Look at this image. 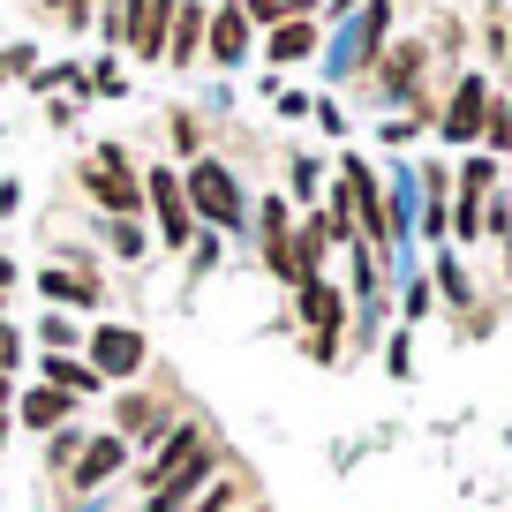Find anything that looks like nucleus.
I'll return each mask as SVG.
<instances>
[{
	"label": "nucleus",
	"instance_id": "17",
	"mask_svg": "<svg viewBox=\"0 0 512 512\" xmlns=\"http://www.w3.org/2000/svg\"><path fill=\"white\" fill-rule=\"evenodd\" d=\"M0 369H16V332L0 324Z\"/></svg>",
	"mask_w": 512,
	"mask_h": 512
},
{
	"label": "nucleus",
	"instance_id": "19",
	"mask_svg": "<svg viewBox=\"0 0 512 512\" xmlns=\"http://www.w3.org/2000/svg\"><path fill=\"white\" fill-rule=\"evenodd\" d=\"M0 400H8V377H0Z\"/></svg>",
	"mask_w": 512,
	"mask_h": 512
},
{
	"label": "nucleus",
	"instance_id": "9",
	"mask_svg": "<svg viewBox=\"0 0 512 512\" xmlns=\"http://www.w3.org/2000/svg\"><path fill=\"white\" fill-rule=\"evenodd\" d=\"M196 38H204V8H196V0H181V8H174V61H181V68H189Z\"/></svg>",
	"mask_w": 512,
	"mask_h": 512
},
{
	"label": "nucleus",
	"instance_id": "8",
	"mask_svg": "<svg viewBox=\"0 0 512 512\" xmlns=\"http://www.w3.org/2000/svg\"><path fill=\"white\" fill-rule=\"evenodd\" d=\"M121 452H128L121 437H98V445L83 452V467H76V490H98V482H106L113 467H121Z\"/></svg>",
	"mask_w": 512,
	"mask_h": 512
},
{
	"label": "nucleus",
	"instance_id": "4",
	"mask_svg": "<svg viewBox=\"0 0 512 512\" xmlns=\"http://www.w3.org/2000/svg\"><path fill=\"white\" fill-rule=\"evenodd\" d=\"M144 189H151V204H159V219H166V241H189V189H181L174 174H144Z\"/></svg>",
	"mask_w": 512,
	"mask_h": 512
},
{
	"label": "nucleus",
	"instance_id": "12",
	"mask_svg": "<svg viewBox=\"0 0 512 512\" xmlns=\"http://www.w3.org/2000/svg\"><path fill=\"white\" fill-rule=\"evenodd\" d=\"M309 46H317V31H309V23H287V31L272 38V61H302Z\"/></svg>",
	"mask_w": 512,
	"mask_h": 512
},
{
	"label": "nucleus",
	"instance_id": "18",
	"mask_svg": "<svg viewBox=\"0 0 512 512\" xmlns=\"http://www.w3.org/2000/svg\"><path fill=\"white\" fill-rule=\"evenodd\" d=\"M8 287H16V264H8V256H0V294H8Z\"/></svg>",
	"mask_w": 512,
	"mask_h": 512
},
{
	"label": "nucleus",
	"instance_id": "11",
	"mask_svg": "<svg viewBox=\"0 0 512 512\" xmlns=\"http://www.w3.org/2000/svg\"><path fill=\"white\" fill-rule=\"evenodd\" d=\"M46 377H53V392H91V384H98V369L68 362V354H46Z\"/></svg>",
	"mask_w": 512,
	"mask_h": 512
},
{
	"label": "nucleus",
	"instance_id": "7",
	"mask_svg": "<svg viewBox=\"0 0 512 512\" xmlns=\"http://www.w3.org/2000/svg\"><path fill=\"white\" fill-rule=\"evenodd\" d=\"M241 46H249V16H241V8H219V23H211V61L234 68Z\"/></svg>",
	"mask_w": 512,
	"mask_h": 512
},
{
	"label": "nucleus",
	"instance_id": "6",
	"mask_svg": "<svg viewBox=\"0 0 512 512\" xmlns=\"http://www.w3.org/2000/svg\"><path fill=\"white\" fill-rule=\"evenodd\" d=\"M445 136H452V144L482 136V76H467V83H460V98H452V113H445Z\"/></svg>",
	"mask_w": 512,
	"mask_h": 512
},
{
	"label": "nucleus",
	"instance_id": "20",
	"mask_svg": "<svg viewBox=\"0 0 512 512\" xmlns=\"http://www.w3.org/2000/svg\"><path fill=\"white\" fill-rule=\"evenodd\" d=\"M0 437H8V415H0Z\"/></svg>",
	"mask_w": 512,
	"mask_h": 512
},
{
	"label": "nucleus",
	"instance_id": "22",
	"mask_svg": "<svg viewBox=\"0 0 512 512\" xmlns=\"http://www.w3.org/2000/svg\"><path fill=\"white\" fill-rule=\"evenodd\" d=\"M339 8H347V0H339Z\"/></svg>",
	"mask_w": 512,
	"mask_h": 512
},
{
	"label": "nucleus",
	"instance_id": "5",
	"mask_svg": "<svg viewBox=\"0 0 512 512\" xmlns=\"http://www.w3.org/2000/svg\"><path fill=\"white\" fill-rule=\"evenodd\" d=\"M302 317L317 324V354H332V324H339V294L324 279H302Z\"/></svg>",
	"mask_w": 512,
	"mask_h": 512
},
{
	"label": "nucleus",
	"instance_id": "14",
	"mask_svg": "<svg viewBox=\"0 0 512 512\" xmlns=\"http://www.w3.org/2000/svg\"><path fill=\"white\" fill-rule=\"evenodd\" d=\"M46 294H53V302H91V287L68 279V272H46Z\"/></svg>",
	"mask_w": 512,
	"mask_h": 512
},
{
	"label": "nucleus",
	"instance_id": "13",
	"mask_svg": "<svg viewBox=\"0 0 512 512\" xmlns=\"http://www.w3.org/2000/svg\"><path fill=\"white\" fill-rule=\"evenodd\" d=\"M294 8H309V0H241V16H256V23H279Z\"/></svg>",
	"mask_w": 512,
	"mask_h": 512
},
{
	"label": "nucleus",
	"instance_id": "10",
	"mask_svg": "<svg viewBox=\"0 0 512 512\" xmlns=\"http://www.w3.org/2000/svg\"><path fill=\"white\" fill-rule=\"evenodd\" d=\"M23 422H31V430H53V422H68V392H31V400H23Z\"/></svg>",
	"mask_w": 512,
	"mask_h": 512
},
{
	"label": "nucleus",
	"instance_id": "2",
	"mask_svg": "<svg viewBox=\"0 0 512 512\" xmlns=\"http://www.w3.org/2000/svg\"><path fill=\"white\" fill-rule=\"evenodd\" d=\"M189 204L204 211V219H219V226H241V219H249V204H241L234 174H226V166H211V159H196V174H189Z\"/></svg>",
	"mask_w": 512,
	"mask_h": 512
},
{
	"label": "nucleus",
	"instance_id": "21",
	"mask_svg": "<svg viewBox=\"0 0 512 512\" xmlns=\"http://www.w3.org/2000/svg\"><path fill=\"white\" fill-rule=\"evenodd\" d=\"M46 8H61V0H46Z\"/></svg>",
	"mask_w": 512,
	"mask_h": 512
},
{
	"label": "nucleus",
	"instance_id": "15",
	"mask_svg": "<svg viewBox=\"0 0 512 512\" xmlns=\"http://www.w3.org/2000/svg\"><path fill=\"white\" fill-rule=\"evenodd\" d=\"M113 249H121V256H144V226H136V219H113Z\"/></svg>",
	"mask_w": 512,
	"mask_h": 512
},
{
	"label": "nucleus",
	"instance_id": "1",
	"mask_svg": "<svg viewBox=\"0 0 512 512\" xmlns=\"http://www.w3.org/2000/svg\"><path fill=\"white\" fill-rule=\"evenodd\" d=\"M83 189H91L98 204L113 211V219H136V196H144V181H136V166H128L121 151H98V159L83 166Z\"/></svg>",
	"mask_w": 512,
	"mask_h": 512
},
{
	"label": "nucleus",
	"instance_id": "3",
	"mask_svg": "<svg viewBox=\"0 0 512 512\" xmlns=\"http://www.w3.org/2000/svg\"><path fill=\"white\" fill-rule=\"evenodd\" d=\"M91 362H98V377H136V369H144V332L106 324V332L91 339Z\"/></svg>",
	"mask_w": 512,
	"mask_h": 512
},
{
	"label": "nucleus",
	"instance_id": "16",
	"mask_svg": "<svg viewBox=\"0 0 512 512\" xmlns=\"http://www.w3.org/2000/svg\"><path fill=\"white\" fill-rule=\"evenodd\" d=\"M23 68H31V46H16V53H0V83H8V76H23Z\"/></svg>",
	"mask_w": 512,
	"mask_h": 512
}]
</instances>
